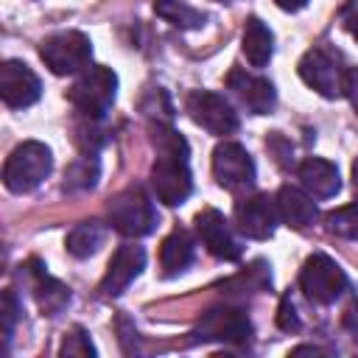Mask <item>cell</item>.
Segmentation results:
<instances>
[{"instance_id":"f546056e","label":"cell","mask_w":358,"mask_h":358,"mask_svg":"<svg viewBox=\"0 0 358 358\" xmlns=\"http://www.w3.org/2000/svg\"><path fill=\"white\" fill-rule=\"evenodd\" d=\"M344 95L350 98V103H352V109H355V115H358V67H352V70L347 73V87H344Z\"/></svg>"},{"instance_id":"83f0119b","label":"cell","mask_w":358,"mask_h":358,"mask_svg":"<svg viewBox=\"0 0 358 358\" xmlns=\"http://www.w3.org/2000/svg\"><path fill=\"white\" fill-rule=\"evenodd\" d=\"M277 324H280V330H299V316H296V308H294V302L285 296L282 302H280V313H277Z\"/></svg>"},{"instance_id":"3957f363","label":"cell","mask_w":358,"mask_h":358,"mask_svg":"<svg viewBox=\"0 0 358 358\" xmlns=\"http://www.w3.org/2000/svg\"><path fill=\"white\" fill-rule=\"evenodd\" d=\"M50 168H53L50 148L45 143L28 140L8 154L6 165H3V185L11 193H31L48 179Z\"/></svg>"},{"instance_id":"8992f818","label":"cell","mask_w":358,"mask_h":358,"mask_svg":"<svg viewBox=\"0 0 358 358\" xmlns=\"http://www.w3.org/2000/svg\"><path fill=\"white\" fill-rule=\"evenodd\" d=\"M347 67L341 64V56H336L327 48H310L299 59V78L316 90L322 98H338L347 87Z\"/></svg>"},{"instance_id":"6da1fadb","label":"cell","mask_w":358,"mask_h":358,"mask_svg":"<svg viewBox=\"0 0 358 358\" xmlns=\"http://www.w3.org/2000/svg\"><path fill=\"white\" fill-rule=\"evenodd\" d=\"M151 143L157 151V159L151 165V187L162 204L176 207L193 190V176L187 168V143L165 123L151 126Z\"/></svg>"},{"instance_id":"7402d4cb","label":"cell","mask_w":358,"mask_h":358,"mask_svg":"<svg viewBox=\"0 0 358 358\" xmlns=\"http://www.w3.org/2000/svg\"><path fill=\"white\" fill-rule=\"evenodd\" d=\"M98 173H101L98 159H95L92 154H87V157L76 159V162L64 171L62 190H64V193H84V190H92L95 182H98Z\"/></svg>"},{"instance_id":"cb8c5ba5","label":"cell","mask_w":358,"mask_h":358,"mask_svg":"<svg viewBox=\"0 0 358 358\" xmlns=\"http://www.w3.org/2000/svg\"><path fill=\"white\" fill-rule=\"evenodd\" d=\"M324 224L333 235L347 238V241H358V204H347V207L327 213Z\"/></svg>"},{"instance_id":"7a4b0ae2","label":"cell","mask_w":358,"mask_h":358,"mask_svg":"<svg viewBox=\"0 0 358 358\" xmlns=\"http://www.w3.org/2000/svg\"><path fill=\"white\" fill-rule=\"evenodd\" d=\"M115 92H117V76L103 64H90L87 70H81V76L67 90V101L84 117L101 120L112 109Z\"/></svg>"},{"instance_id":"44dd1931","label":"cell","mask_w":358,"mask_h":358,"mask_svg":"<svg viewBox=\"0 0 358 358\" xmlns=\"http://www.w3.org/2000/svg\"><path fill=\"white\" fill-rule=\"evenodd\" d=\"M103 238H106V227L101 221H81V224H76L70 229L64 246H67V252L73 257H90V255H95L101 249Z\"/></svg>"},{"instance_id":"277c9868","label":"cell","mask_w":358,"mask_h":358,"mask_svg":"<svg viewBox=\"0 0 358 358\" xmlns=\"http://www.w3.org/2000/svg\"><path fill=\"white\" fill-rule=\"evenodd\" d=\"M92 45L81 31H62L39 45V59L56 76H73L90 67Z\"/></svg>"},{"instance_id":"484cf974","label":"cell","mask_w":358,"mask_h":358,"mask_svg":"<svg viewBox=\"0 0 358 358\" xmlns=\"http://www.w3.org/2000/svg\"><path fill=\"white\" fill-rule=\"evenodd\" d=\"M59 355H95V347H92V341H90V336L81 330V327H76L64 341H62V347H59Z\"/></svg>"},{"instance_id":"e0dca14e","label":"cell","mask_w":358,"mask_h":358,"mask_svg":"<svg viewBox=\"0 0 358 358\" xmlns=\"http://www.w3.org/2000/svg\"><path fill=\"white\" fill-rule=\"evenodd\" d=\"M274 204H277L280 221L285 227H291V229H305L316 218V204H313V196L308 190H299V187L285 185V187H280Z\"/></svg>"},{"instance_id":"4fadbf2b","label":"cell","mask_w":358,"mask_h":358,"mask_svg":"<svg viewBox=\"0 0 358 358\" xmlns=\"http://www.w3.org/2000/svg\"><path fill=\"white\" fill-rule=\"evenodd\" d=\"M196 235L207 246V252L213 257H218V260H238L241 252H243L238 238L232 235L227 218L213 207H207V210H201L196 215Z\"/></svg>"},{"instance_id":"4dcf8cb0","label":"cell","mask_w":358,"mask_h":358,"mask_svg":"<svg viewBox=\"0 0 358 358\" xmlns=\"http://www.w3.org/2000/svg\"><path fill=\"white\" fill-rule=\"evenodd\" d=\"M282 11H299V8H305L308 6V0H274Z\"/></svg>"},{"instance_id":"ba28073f","label":"cell","mask_w":358,"mask_h":358,"mask_svg":"<svg viewBox=\"0 0 358 358\" xmlns=\"http://www.w3.org/2000/svg\"><path fill=\"white\" fill-rule=\"evenodd\" d=\"M109 221L112 227L126 235V238H143L154 229L157 224V213L154 204L148 201V196L140 187H129L123 193H117L109 204Z\"/></svg>"},{"instance_id":"5b68a950","label":"cell","mask_w":358,"mask_h":358,"mask_svg":"<svg viewBox=\"0 0 358 358\" xmlns=\"http://www.w3.org/2000/svg\"><path fill=\"white\" fill-rule=\"evenodd\" d=\"M252 336V322L246 310L215 305L204 310L190 330V341H221V344H243Z\"/></svg>"},{"instance_id":"ac0fdd59","label":"cell","mask_w":358,"mask_h":358,"mask_svg":"<svg viewBox=\"0 0 358 358\" xmlns=\"http://www.w3.org/2000/svg\"><path fill=\"white\" fill-rule=\"evenodd\" d=\"M296 176L302 182V187L313 196V199H330L338 193L341 187V179H338V168L322 157H308L299 168H296Z\"/></svg>"},{"instance_id":"ffe728a7","label":"cell","mask_w":358,"mask_h":358,"mask_svg":"<svg viewBox=\"0 0 358 358\" xmlns=\"http://www.w3.org/2000/svg\"><path fill=\"white\" fill-rule=\"evenodd\" d=\"M271 53H274V36H271V31L266 28L263 20L249 17L246 25H243V56L249 59L252 67H263V64H268Z\"/></svg>"},{"instance_id":"1f68e13d","label":"cell","mask_w":358,"mask_h":358,"mask_svg":"<svg viewBox=\"0 0 358 358\" xmlns=\"http://www.w3.org/2000/svg\"><path fill=\"white\" fill-rule=\"evenodd\" d=\"M347 324L352 327V338L358 341V308H355V305H352L350 313H347Z\"/></svg>"},{"instance_id":"9a60e30c","label":"cell","mask_w":358,"mask_h":358,"mask_svg":"<svg viewBox=\"0 0 358 358\" xmlns=\"http://www.w3.org/2000/svg\"><path fill=\"white\" fill-rule=\"evenodd\" d=\"M145 266V252L143 246H134V243H123L117 246V252L112 255L109 266H106V274L101 280V294L103 296H117L123 294L134 280L137 274L143 271Z\"/></svg>"},{"instance_id":"9c48e42d","label":"cell","mask_w":358,"mask_h":358,"mask_svg":"<svg viewBox=\"0 0 358 358\" xmlns=\"http://www.w3.org/2000/svg\"><path fill=\"white\" fill-rule=\"evenodd\" d=\"M187 106V115L193 117L196 126L207 129L210 134L215 137H227L238 129V115L235 109L215 92H207V90H193L185 101Z\"/></svg>"},{"instance_id":"2e32d148","label":"cell","mask_w":358,"mask_h":358,"mask_svg":"<svg viewBox=\"0 0 358 358\" xmlns=\"http://www.w3.org/2000/svg\"><path fill=\"white\" fill-rule=\"evenodd\" d=\"M25 277H31V291L36 296V305L45 316H59L67 305H70V288L64 282H59L56 277H50L36 260H31L28 266H22Z\"/></svg>"},{"instance_id":"30bf717a","label":"cell","mask_w":358,"mask_h":358,"mask_svg":"<svg viewBox=\"0 0 358 358\" xmlns=\"http://www.w3.org/2000/svg\"><path fill=\"white\" fill-rule=\"evenodd\" d=\"M213 176L224 190H246L255 185V162L249 151L238 143H221L213 151Z\"/></svg>"},{"instance_id":"d4e9b609","label":"cell","mask_w":358,"mask_h":358,"mask_svg":"<svg viewBox=\"0 0 358 358\" xmlns=\"http://www.w3.org/2000/svg\"><path fill=\"white\" fill-rule=\"evenodd\" d=\"M268 285V274H266V266L263 263H255L249 271L238 274L235 280L227 282V288L238 291V294H255V291H263Z\"/></svg>"},{"instance_id":"4316f807","label":"cell","mask_w":358,"mask_h":358,"mask_svg":"<svg viewBox=\"0 0 358 358\" xmlns=\"http://www.w3.org/2000/svg\"><path fill=\"white\" fill-rule=\"evenodd\" d=\"M17 313H20V302H17L14 291H3V308H0V319H3V338H6V350H8L11 333H14Z\"/></svg>"},{"instance_id":"8fae6325","label":"cell","mask_w":358,"mask_h":358,"mask_svg":"<svg viewBox=\"0 0 358 358\" xmlns=\"http://www.w3.org/2000/svg\"><path fill=\"white\" fill-rule=\"evenodd\" d=\"M42 84L36 73L17 59H6L0 64V98L8 109H25L39 101Z\"/></svg>"},{"instance_id":"7c38bea8","label":"cell","mask_w":358,"mask_h":358,"mask_svg":"<svg viewBox=\"0 0 358 358\" xmlns=\"http://www.w3.org/2000/svg\"><path fill=\"white\" fill-rule=\"evenodd\" d=\"M277 204L257 193V196H249V199H241L235 204V227L241 235L252 238V241H266L274 235V227H277Z\"/></svg>"},{"instance_id":"5bb4252c","label":"cell","mask_w":358,"mask_h":358,"mask_svg":"<svg viewBox=\"0 0 358 358\" xmlns=\"http://www.w3.org/2000/svg\"><path fill=\"white\" fill-rule=\"evenodd\" d=\"M227 87L241 101V106H246L252 115H268L274 109L277 95H274V84L268 78H260L241 67H232L227 76Z\"/></svg>"},{"instance_id":"f1b7e54d","label":"cell","mask_w":358,"mask_h":358,"mask_svg":"<svg viewBox=\"0 0 358 358\" xmlns=\"http://www.w3.org/2000/svg\"><path fill=\"white\" fill-rule=\"evenodd\" d=\"M338 17H341V25L347 28V34L358 42V0H350V3L341 8Z\"/></svg>"},{"instance_id":"d6a6232c","label":"cell","mask_w":358,"mask_h":358,"mask_svg":"<svg viewBox=\"0 0 358 358\" xmlns=\"http://www.w3.org/2000/svg\"><path fill=\"white\" fill-rule=\"evenodd\" d=\"M352 190H355V196H358V159L352 162Z\"/></svg>"},{"instance_id":"52a82bcc","label":"cell","mask_w":358,"mask_h":358,"mask_svg":"<svg viewBox=\"0 0 358 358\" xmlns=\"http://www.w3.org/2000/svg\"><path fill=\"white\" fill-rule=\"evenodd\" d=\"M302 294L316 305H333L347 291V277L338 263L327 255H310L299 271Z\"/></svg>"},{"instance_id":"603a6c76","label":"cell","mask_w":358,"mask_h":358,"mask_svg":"<svg viewBox=\"0 0 358 358\" xmlns=\"http://www.w3.org/2000/svg\"><path fill=\"white\" fill-rule=\"evenodd\" d=\"M154 11H157V17H162L165 22H171L176 28H201L204 25V14L196 11L193 6H187L185 0H154Z\"/></svg>"},{"instance_id":"d6986e66","label":"cell","mask_w":358,"mask_h":358,"mask_svg":"<svg viewBox=\"0 0 358 358\" xmlns=\"http://www.w3.org/2000/svg\"><path fill=\"white\" fill-rule=\"evenodd\" d=\"M190 263H193V238L182 227H176L159 246V268L165 277H173L182 274Z\"/></svg>"}]
</instances>
